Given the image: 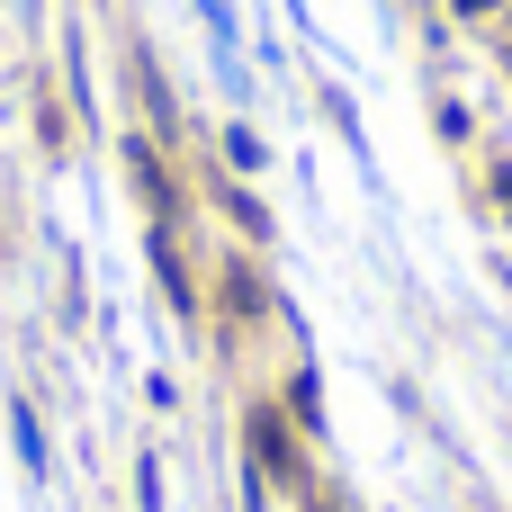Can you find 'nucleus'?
I'll list each match as a JSON object with an SVG mask.
<instances>
[{"label": "nucleus", "mask_w": 512, "mask_h": 512, "mask_svg": "<svg viewBox=\"0 0 512 512\" xmlns=\"http://www.w3.org/2000/svg\"><path fill=\"white\" fill-rule=\"evenodd\" d=\"M216 306H225L234 324H261V315H270V288H261V270H252V261H225V270H216Z\"/></svg>", "instance_id": "f03ea898"}, {"label": "nucleus", "mask_w": 512, "mask_h": 512, "mask_svg": "<svg viewBox=\"0 0 512 512\" xmlns=\"http://www.w3.org/2000/svg\"><path fill=\"white\" fill-rule=\"evenodd\" d=\"M216 207H225V216H234V225H243V243H270V207H261V198H252V189H243V180H234V189H225V180H216Z\"/></svg>", "instance_id": "39448f33"}, {"label": "nucleus", "mask_w": 512, "mask_h": 512, "mask_svg": "<svg viewBox=\"0 0 512 512\" xmlns=\"http://www.w3.org/2000/svg\"><path fill=\"white\" fill-rule=\"evenodd\" d=\"M135 504H144V512H162V459H153V450L135 459Z\"/></svg>", "instance_id": "0eeeda50"}, {"label": "nucleus", "mask_w": 512, "mask_h": 512, "mask_svg": "<svg viewBox=\"0 0 512 512\" xmlns=\"http://www.w3.org/2000/svg\"><path fill=\"white\" fill-rule=\"evenodd\" d=\"M243 450H252L261 486H279L288 504H306V495H315V468H306V450H297V423H288L279 405H243Z\"/></svg>", "instance_id": "f257e3e1"}, {"label": "nucleus", "mask_w": 512, "mask_h": 512, "mask_svg": "<svg viewBox=\"0 0 512 512\" xmlns=\"http://www.w3.org/2000/svg\"><path fill=\"white\" fill-rule=\"evenodd\" d=\"M225 153H234V171H261V135L252 126H225Z\"/></svg>", "instance_id": "6e6552de"}, {"label": "nucleus", "mask_w": 512, "mask_h": 512, "mask_svg": "<svg viewBox=\"0 0 512 512\" xmlns=\"http://www.w3.org/2000/svg\"><path fill=\"white\" fill-rule=\"evenodd\" d=\"M9 432H18V459H27V477H45V432H36V405H27V396L9 405Z\"/></svg>", "instance_id": "423d86ee"}, {"label": "nucleus", "mask_w": 512, "mask_h": 512, "mask_svg": "<svg viewBox=\"0 0 512 512\" xmlns=\"http://www.w3.org/2000/svg\"><path fill=\"white\" fill-rule=\"evenodd\" d=\"M297 512H342V504H333V495H324V486H315V495H306V504H297Z\"/></svg>", "instance_id": "9b49d317"}, {"label": "nucleus", "mask_w": 512, "mask_h": 512, "mask_svg": "<svg viewBox=\"0 0 512 512\" xmlns=\"http://www.w3.org/2000/svg\"><path fill=\"white\" fill-rule=\"evenodd\" d=\"M153 270H162V288H171V315L198 324V288H189V270H180V252H171V225H153Z\"/></svg>", "instance_id": "20e7f679"}, {"label": "nucleus", "mask_w": 512, "mask_h": 512, "mask_svg": "<svg viewBox=\"0 0 512 512\" xmlns=\"http://www.w3.org/2000/svg\"><path fill=\"white\" fill-rule=\"evenodd\" d=\"M486 198H495V216H512V162H495V171H486Z\"/></svg>", "instance_id": "1a4fd4ad"}, {"label": "nucleus", "mask_w": 512, "mask_h": 512, "mask_svg": "<svg viewBox=\"0 0 512 512\" xmlns=\"http://www.w3.org/2000/svg\"><path fill=\"white\" fill-rule=\"evenodd\" d=\"M279 414H288L306 441H324V396H315V369H306V360L288 369V387H279Z\"/></svg>", "instance_id": "7ed1b4c3"}, {"label": "nucleus", "mask_w": 512, "mask_h": 512, "mask_svg": "<svg viewBox=\"0 0 512 512\" xmlns=\"http://www.w3.org/2000/svg\"><path fill=\"white\" fill-rule=\"evenodd\" d=\"M512 0H450V18H504Z\"/></svg>", "instance_id": "9d476101"}]
</instances>
